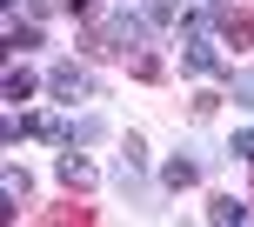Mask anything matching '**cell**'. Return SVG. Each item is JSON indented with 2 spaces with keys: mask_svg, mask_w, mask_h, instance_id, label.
<instances>
[{
  "mask_svg": "<svg viewBox=\"0 0 254 227\" xmlns=\"http://www.w3.org/2000/svg\"><path fill=\"white\" fill-rule=\"evenodd\" d=\"M181 74H194V80H201V74H221V47L201 34V27H188V47H181Z\"/></svg>",
  "mask_w": 254,
  "mask_h": 227,
  "instance_id": "cell-2",
  "label": "cell"
},
{
  "mask_svg": "<svg viewBox=\"0 0 254 227\" xmlns=\"http://www.w3.org/2000/svg\"><path fill=\"white\" fill-rule=\"evenodd\" d=\"M20 127L40 134V140H67V120H61V114H20Z\"/></svg>",
  "mask_w": 254,
  "mask_h": 227,
  "instance_id": "cell-6",
  "label": "cell"
},
{
  "mask_svg": "<svg viewBox=\"0 0 254 227\" xmlns=\"http://www.w3.org/2000/svg\"><path fill=\"white\" fill-rule=\"evenodd\" d=\"M228 154H234V161H248V167H254V127H241V134L228 140Z\"/></svg>",
  "mask_w": 254,
  "mask_h": 227,
  "instance_id": "cell-13",
  "label": "cell"
},
{
  "mask_svg": "<svg viewBox=\"0 0 254 227\" xmlns=\"http://www.w3.org/2000/svg\"><path fill=\"white\" fill-rule=\"evenodd\" d=\"M27 94H34V74L27 67H7V101H27Z\"/></svg>",
  "mask_w": 254,
  "mask_h": 227,
  "instance_id": "cell-12",
  "label": "cell"
},
{
  "mask_svg": "<svg viewBox=\"0 0 254 227\" xmlns=\"http://www.w3.org/2000/svg\"><path fill=\"white\" fill-rule=\"evenodd\" d=\"M140 13H147V27H174V20H188V13H181V0H140Z\"/></svg>",
  "mask_w": 254,
  "mask_h": 227,
  "instance_id": "cell-9",
  "label": "cell"
},
{
  "mask_svg": "<svg viewBox=\"0 0 254 227\" xmlns=\"http://www.w3.org/2000/svg\"><path fill=\"white\" fill-rule=\"evenodd\" d=\"M201 7H228V0H201Z\"/></svg>",
  "mask_w": 254,
  "mask_h": 227,
  "instance_id": "cell-16",
  "label": "cell"
},
{
  "mask_svg": "<svg viewBox=\"0 0 254 227\" xmlns=\"http://www.w3.org/2000/svg\"><path fill=\"white\" fill-rule=\"evenodd\" d=\"M101 134H107V120H101V114H80V120L67 127V147H87V140H101Z\"/></svg>",
  "mask_w": 254,
  "mask_h": 227,
  "instance_id": "cell-8",
  "label": "cell"
},
{
  "mask_svg": "<svg viewBox=\"0 0 254 227\" xmlns=\"http://www.w3.org/2000/svg\"><path fill=\"white\" fill-rule=\"evenodd\" d=\"M7 7H20V0H7Z\"/></svg>",
  "mask_w": 254,
  "mask_h": 227,
  "instance_id": "cell-17",
  "label": "cell"
},
{
  "mask_svg": "<svg viewBox=\"0 0 254 227\" xmlns=\"http://www.w3.org/2000/svg\"><path fill=\"white\" fill-rule=\"evenodd\" d=\"M121 7H127V0H121Z\"/></svg>",
  "mask_w": 254,
  "mask_h": 227,
  "instance_id": "cell-18",
  "label": "cell"
},
{
  "mask_svg": "<svg viewBox=\"0 0 254 227\" xmlns=\"http://www.w3.org/2000/svg\"><path fill=\"white\" fill-rule=\"evenodd\" d=\"M47 87L61 94V101H87V94H101V80H94L87 67H74V60H61V67H54V74H47Z\"/></svg>",
  "mask_w": 254,
  "mask_h": 227,
  "instance_id": "cell-3",
  "label": "cell"
},
{
  "mask_svg": "<svg viewBox=\"0 0 254 227\" xmlns=\"http://www.w3.org/2000/svg\"><path fill=\"white\" fill-rule=\"evenodd\" d=\"M61 187H94V167H87V161H80V154H74V147H67V154H61Z\"/></svg>",
  "mask_w": 254,
  "mask_h": 227,
  "instance_id": "cell-7",
  "label": "cell"
},
{
  "mask_svg": "<svg viewBox=\"0 0 254 227\" xmlns=\"http://www.w3.org/2000/svg\"><path fill=\"white\" fill-rule=\"evenodd\" d=\"M140 167H147V147H140V140H127V147H121V187H134Z\"/></svg>",
  "mask_w": 254,
  "mask_h": 227,
  "instance_id": "cell-10",
  "label": "cell"
},
{
  "mask_svg": "<svg viewBox=\"0 0 254 227\" xmlns=\"http://www.w3.org/2000/svg\"><path fill=\"white\" fill-rule=\"evenodd\" d=\"M207 221H214V227H234V221H248V201H234V194H214V201H207Z\"/></svg>",
  "mask_w": 254,
  "mask_h": 227,
  "instance_id": "cell-5",
  "label": "cell"
},
{
  "mask_svg": "<svg viewBox=\"0 0 254 227\" xmlns=\"http://www.w3.org/2000/svg\"><path fill=\"white\" fill-rule=\"evenodd\" d=\"M127 67H134L140 80H161V60H154V54H134V60H127Z\"/></svg>",
  "mask_w": 254,
  "mask_h": 227,
  "instance_id": "cell-14",
  "label": "cell"
},
{
  "mask_svg": "<svg viewBox=\"0 0 254 227\" xmlns=\"http://www.w3.org/2000/svg\"><path fill=\"white\" fill-rule=\"evenodd\" d=\"M194 180H201V161H194V154H174V161L161 167V187H194Z\"/></svg>",
  "mask_w": 254,
  "mask_h": 227,
  "instance_id": "cell-4",
  "label": "cell"
},
{
  "mask_svg": "<svg viewBox=\"0 0 254 227\" xmlns=\"http://www.w3.org/2000/svg\"><path fill=\"white\" fill-rule=\"evenodd\" d=\"M7 47H13V54L40 47V27H34V20H7Z\"/></svg>",
  "mask_w": 254,
  "mask_h": 227,
  "instance_id": "cell-11",
  "label": "cell"
},
{
  "mask_svg": "<svg viewBox=\"0 0 254 227\" xmlns=\"http://www.w3.org/2000/svg\"><path fill=\"white\" fill-rule=\"evenodd\" d=\"M228 87H234V101H241V107H254V74H234Z\"/></svg>",
  "mask_w": 254,
  "mask_h": 227,
  "instance_id": "cell-15",
  "label": "cell"
},
{
  "mask_svg": "<svg viewBox=\"0 0 254 227\" xmlns=\"http://www.w3.org/2000/svg\"><path fill=\"white\" fill-rule=\"evenodd\" d=\"M94 40L114 47V54L140 47V40H147V13H107V20H94Z\"/></svg>",
  "mask_w": 254,
  "mask_h": 227,
  "instance_id": "cell-1",
  "label": "cell"
}]
</instances>
